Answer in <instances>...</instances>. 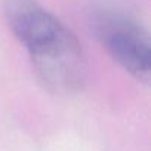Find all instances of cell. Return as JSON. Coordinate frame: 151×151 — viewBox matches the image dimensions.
<instances>
[{"label":"cell","instance_id":"6da1fadb","mask_svg":"<svg viewBox=\"0 0 151 151\" xmlns=\"http://www.w3.org/2000/svg\"><path fill=\"white\" fill-rule=\"evenodd\" d=\"M3 14L50 92L67 95L83 88L88 70L85 53L67 25L36 0H5Z\"/></svg>","mask_w":151,"mask_h":151},{"label":"cell","instance_id":"7a4b0ae2","mask_svg":"<svg viewBox=\"0 0 151 151\" xmlns=\"http://www.w3.org/2000/svg\"><path fill=\"white\" fill-rule=\"evenodd\" d=\"M95 31L104 49L123 70L138 80L150 79V37L138 21L119 11H102L95 18Z\"/></svg>","mask_w":151,"mask_h":151}]
</instances>
